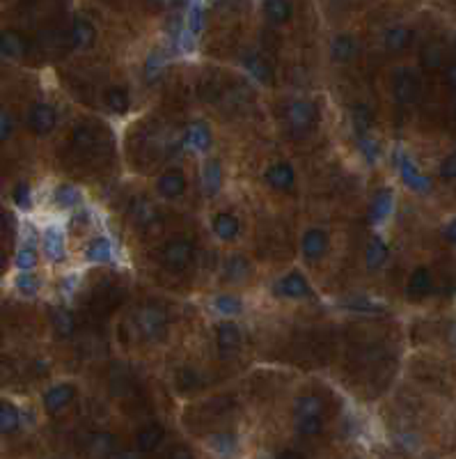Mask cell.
<instances>
[{"label":"cell","instance_id":"6da1fadb","mask_svg":"<svg viewBox=\"0 0 456 459\" xmlns=\"http://www.w3.org/2000/svg\"><path fill=\"white\" fill-rule=\"evenodd\" d=\"M319 119V110L308 99H296L287 106V124L294 134H308Z\"/></svg>","mask_w":456,"mask_h":459},{"label":"cell","instance_id":"7a4b0ae2","mask_svg":"<svg viewBox=\"0 0 456 459\" xmlns=\"http://www.w3.org/2000/svg\"><path fill=\"white\" fill-rule=\"evenodd\" d=\"M136 326L145 340H161L165 328H168V317L159 306H145L138 310Z\"/></svg>","mask_w":456,"mask_h":459},{"label":"cell","instance_id":"3957f363","mask_svg":"<svg viewBox=\"0 0 456 459\" xmlns=\"http://www.w3.org/2000/svg\"><path fill=\"white\" fill-rule=\"evenodd\" d=\"M193 255H195V244L190 239H172L161 248V262L174 271L186 269L193 262Z\"/></svg>","mask_w":456,"mask_h":459},{"label":"cell","instance_id":"277c9868","mask_svg":"<svg viewBox=\"0 0 456 459\" xmlns=\"http://www.w3.org/2000/svg\"><path fill=\"white\" fill-rule=\"evenodd\" d=\"M392 92L399 103H415L419 99V92H422L417 74L410 69H397L392 76Z\"/></svg>","mask_w":456,"mask_h":459},{"label":"cell","instance_id":"5b68a950","mask_svg":"<svg viewBox=\"0 0 456 459\" xmlns=\"http://www.w3.org/2000/svg\"><path fill=\"white\" fill-rule=\"evenodd\" d=\"M74 397H76L74 384H67V381L65 384H56L44 393V409H46L48 415H58L74 402Z\"/></svg>","mask_w":456,"mask_h":459},{"label":"cell","instance_id":"8992f818","mask_svg":"<svg viewBox=\"0 0 456 459\" xmlns=\"http://www.w3.org/2000/svg\"><path fill=\"white\" fill-rule=\"evenodd\" d=\"M58 122V115H56V108L48 106V103H34L28 112V127L32 134L37 136H46L56 129Z\"/></svg>","mask_w":456,"mask_h":459},{"label":"cell","instance_id":"52a82bcc","mask_svg":"<svg viewBox=\"0 0 456 459\" xmlns=\"http://www.w3.org/2000/svg\"><path fill=\"white\" fill-rule=\"evenodd\" d=\"M275 294L278 297H285V299H308L312 290H310V283L305 280L303 273L292 271L275 283Z\"/></svg>","mask_w":456,"mask_h":459},{"label":"cell","instance_id":"ba28073f","mask_svg":"<svg viewBox=\"0 0 456 459\" xmlns=\"http://www.w3.org/2000/svg\"><path fill=\"white\" fill-rule=\"evenodd\" d=\"M399 172H401L403 184L408 188H413L415 193H429V190H431V179L422 175L415 163L408 157H403V154H399Z\"/></svg>","mask_w":456,"mask_h":459},{"label":"cell","instance_id":"9c48e42d","mask_svg":"<svg viewBox=\"0 0 456 459\" xmlns=\"http://www.w3.org/2000/svg\"><path fill=\"white\" fill-rule=\"evenodd\" d=\"M156 186H159V193H161L163 198H168V200H174V198L183 195V190H186L188 181H186V175H183L181 170L170 168V170H165L163 175L159 177Z\"/></svg>","mask_w":456,"mask_h":459},{"label":"cell","instance_id":"30bf717a","mask_svg":"<svg viewBox=\"0 0 456 459\" xmlns=\"http://www.w3.org/2000/svg\"><path fill=\"white\" fill-rule=\"evenodd\" d=\"M115 446H117V441L112 434H108V432H96V434L87 439L85 450L90 459H112L117 455Z\"/></svg>","mask_w":456,"mask_h":459},{"label":"cell","instance_id":"8fae6325","mask_svg":"<svg viewBox=\"0 0 456 459\" xmlns=\"http://www.w3.org/2000/svg\"><path fill=\"white\" fill-rule=\"evenodd\" d=\"M303 255L308 259H321L328 250V232L321 228H310L303 235Z\"/></svg>","mask_w":456,"mask_h":459},{"label":"cell","instance_id":"7c38bea8","mask_svg":"<svg viewBox=\"0 0 456 459\" xmlns=\"http://www.w3.org/2000/svg\"><path fill=\"white\" fill-rule=\"evenodd\" d=\"M216 342L223 356H232L241 347V331L234 322H223L216 328Z\"/></svg>","mask_w":456,"mask_h":459},{"label":"cell","instance_id":"4fadbf2b","mask_svg":"<svg viewBox=\"0 0 456 459\" xmlns=\"http://www.w3.org/2000/svg\"><path fill=\"white\" fill-rule=\"evenodd\" d=\"M0 53L5 58H12V60H19L28 53V39L23 37L21 32L16 30H5L0 32Z\"/></svg>","mask_w":456,"mask_h":459},{"label":"cell","instance_id":"5bb4252c","mask_svg":"<svg viewBox=\"0 0 456 459\" xmlns=\"http://www.w3.org/2000/svg\"><path fill=\"white\" fill-rule=\"evenodd\" d=\"M163 439H165V429L159 425V422H149V425L138 429L136 444H138L140 453H154V450L163 444Z\"/></svg>","mask_w":456,"mask_h":459},{"label":"cell","instance_id":"9a60e30c","mask_svg":"<svg viewBox=\"0 0 456 459\" xmlns=\"http://www.w3.org/2000/svg\"><path fill=\"white\" fill-rule=\"evenodd\" d=\"M358 51H360V46H358V39L353 34H337L330 44V56L337 63H351V60H356Z\"/></svg>","mask_w":456,"mask_h":459},{"label":"cell","instance_id":"2e32d148","mask_svg":"<svg viewBox=\"0 0 456 459\" xmlns=\"http://www.w3.org/2000/svg\"><path fill=\"white\" fill-rule=\"evenodd\" d=\"M431 287H434V276H431V271H429L426 266H417V269L410 273L406 292H408L410 299L417 301V299H424L426 294L431 292Z\"/></svg>","mask_w":456,"mask_h":459},{"label":"cell","instance_id":"e0dca14e","mask_svg":"<svg viewBox=\"0 0 456 459\" xmlns=\"http://www.w3.org/2000/svg\"><path fill=\"white\" fill-rule=\"evenodd\" d=\"M266 181L278 190H292L294 181H296V172L289 163H273L266 170Z\"/></svg>","mask_w":456,"mask_h":459},{"label":"cell","instance_id":"ac0fdd59","mask_svg":"<svg viewBox=\"0 0 456 459\" xmlns=\"http://www.w3.org/2000/svg\"><path fill=\"white\" fill-rule=\"evenodd\" d=\"M96 39V28L92 25V21L87 19H76L72 23V30H69V41L76 49H87L90 44H94Z\"/></svg>","mask_w":456,"mask_h":459},{"label":"cell","instance_id":"d6986e66","mask_svg":"<svg viewBox=\"0 0 456 459\" xmlns=\"http://www.w3.org/2000/svg\"><path fill=\"white\" fill-rule=\"evenodd\" d=\"M211 230L221 241H232V239L239 237L241 223L234 214H218L214 219V223H211Z\"/></svg>","mask_w":456,"mask_h":459},{"label":"cell","instance_id":"ffe728a7","mask_svg":"<svg viewBox=\"0 0 456 459\" xmlns=\"http://www.w3.org/2000/svg\"><path fill=\"white\" fill-rule=\"evenodd\" d=\"M410 41H413V30L403 28V25H394V28L385 30L383 34V46L390 53H401L403 49L410 46Z\"/></svg>","mask_w":456,"mask_h":459},{"label":"cell","instance_id":"44dd1931","mask_svg":"<svg viewBox=\"0 0 456 459\" xmlns=\"http://www.w3.org/2000/svg\"><path fill=\"white\" fill-rule=\"evenodd\" d=\"M390 255V248L388 244L381 239V237H372L370 239V244H367L365 248V262H367V269L370 271H376V269H381V266L385 264V259H388Z\"/></svg>","mask_w":456,"mask_h":459},{"label":"cell","instance_id":"7402d4cb","mask_svg":"<svg viewBox=\"0 0 456 459\" xmlns=\"http://www.w3.org/2000/svg\"><path fill=\"white\" fill-rule=\"evenodd\" d=\"M392 205H394L392 190H388V188L379 190V193L374 195L372 205H370V221L372 223H383L392 214Z\"/></svg>","mask_w":456,"mask_h":459},{"label":"cell","instance_id":"603a6c76","mask_svg":"<svg viewBox=\"0 0 456 459\" xmlns=\"http://www.w3.org/2000/svg\"><path fill=\"white\" fill-rule=\"evenodd\" d=\"M323 415V402L317 395H301L294 404V418L303 420V418H319Z\"/></svg>","mask_w":456,"mask_h":459},{"label":"cell","instance_id":"cb8c5ba5","mask_svg":"<svg viewBox=\"0 0 456 459\" xmlns=\"http://www.w3.org/2000/svg\"><path fill=\"white\" fill-rule=\"evenodd\" d=\"M44 253L51 262H63L65 259V237L58 228H48L44 232Z\"/></svg>","mask_w":456,"mask_h":459},{"label":"cell","instance_id":"d4e9b609","mask_svg":"<svg viewBox=\"0 0 456 459\" xmlns=\"http://www.w3.org/2000/svg\"><path fill=\"white\" fill-rule=\"evenodd\" d=\"M186 145L193 152H207L209 145H211V131H209V127L202 122L190 124L186 131Z\"/></svg>","mask_w":456,"mask_h":459},{"label":"cell","instance_id":"484cf974","mask_svg":"<svg viewBox=\"0 0 456 459\" xmlns=\"http://www.w3.org/2000/svg\"><path fill=\"white\" fill-rule=\"evenodd\" d=\"M51 324H53L56 333L60 337H72L76 333V317L72 310H67V308H56L53 313H51Z\"/></svg>","mask_w":456,"mask_h":459},{"label":"cell","instance_id":"4316f807","mask_svg":"<svg viewBox=\"0 0 456 459\" xmlns=\"http://www.w3.org/2000/svg\"><path fill=\"white\" fill-rule=\"evenodd\" d=\"M85 257L90 259V262H96V264L110 262V259H112V244L106 237H96V239L90 241V244H87Z\"/></svg>","mask_w":456,"mask_h":459},{"label":"cell","instance_id":"83f0119b","mask_svg":"<svg viewBox=\"0 0 456 459\" xmlns=\"http://www.w3.org/2000/svg\"><path fill=\"white\" fill-rule=\"evenodd\" d=\"M351 122H353L356 134L360 136V138L370 136V129L374 127V112H372V108L367 106V103H358V106H353V110H351Z\"/></svg>","mask_w":456,"mask_h":459},{"label":"cell","instance_id":"f1b7e54d","mask_svg":"<svg viewBox=\"0 0 456 459\" xmlns=\"http://www.w3.org/2000/svg\"><path fill=\"white\" fill-rule=\"evenodd\" d=\"M72 143L76 150L81 152H92L96 145H99V134H96V129L87 127V124H78L72 134Z\"/></svg>","mask_w":456,"mask_h":459},{"label":"cell","instance_id":"f546056e","mask_svg":"<svg viewBox=\"0 0 456 459\" xmlns=\"http://www.w3.org/2000/svg\"><path fill=\"white\" fill-rule=\"evenodd\" d=\"M264 14L268 16L271 23L282 25V23H287L289 19H292L294 5L287 3V0H268V3H264Z\"/></svg>","mask_w":456,"mask_h":459},{"label":"cell","instance_id":"4dcf8cb0","mask_svg":"<svg viewBox=\"0 0 456 459\" xmlns=\"http://www.w3.org/2000/svg\"><path fill=\"white\" fill-rule=\"evenodd\" d=\"M223 184V170H221V163L216 159L207 161L204 168H202V186H204L207 193H218V188Z\"/></svg>","mask_w":456,"mask_h":459},{"label":"cell","instance_id":"1f68e13d","mask_svg":"<svg viewBox=\"0 0 456 459\" xmlns=\"http://www.w3.org/2000/svg\"><path fill=\"white\" fill-rule=\"evenodd\" d=\"M248 273H250V262L239 253L232 255L225 262V278L230 283H241L248 278Z\"/></svg>","mask_w":456,"mask_h":459},{"label":"cell","instance_id":"d6a6232c","mask_svg":"<svg viewBox=\"0 0 456 459\" xmlns=\"http://www.w3.org/2000/svg\"><path fill=\"white\" fill-rule=\"evenodd\" d=\"M245 67L250 69V74L255 76L259 83H264V85L273 83V67H271L261 56H250L245 60Z\"/></svg>","mask_w":456,"mask_h":459},{"label":"cell","instance_id":"836d02e7","mask_svg":"<svg viewBox=\"0 0 456 459\" xmlns=\"http://www.w3.org/2000/svg\"><path fill=\"white\" fill-rule=\"evenodd\" d=\"M103 101H106V106L110 112H117V115H122V112H126L129 110V92L124 88H108L106 90V97H103Z\"/></svg>","mask_w":456,"mask_h":459},{"label":"cell","instance_id":"e575fe53","mask_svg":"<svg viewBox=\"0 0 456 459\" xmlns=\"http://www.w3.org/2000/svg\"><path fill=\"white\" fill-rule=\"evenodd\" d=\"M21 425V413L16 406L12 404H3L0 406V432L3 434H14Z\"/></svg>","mask_w":456,"mask_h":459},{"label":"cell","instance_id":"d590c367","mask_svg":"<svg viewBox=\"0 0 456 459\" xmlns=\"http://www.w3.org/2000/svg\"><path fill=\"white\" fill-rule=\"evenodd\" d=\"M214 308H216V313L230 317V315H239L241 313L243 303L236 297H232V294H221V297L214 299Z\"/></svg>","mask_w":456,"mask_h":459},{"label":"cell","instance_id":"8d00e7d4","mask_svg":"<svg viewBox=\"0 0 456 459\" xmlns=\"http://www.w3.org/2000/svg\"><path fill=\"white\" fill-rule=\"evenodd\" d=\"M200 384H202V379H200V375L193 368H181L179 372H177V388L181 393H190V391H195V388H200Z\"/></svg>","mask_w":456,"mask_h":459},{"label":"cell","instance_id":"74e56055","mask_svg":"<svg viewBox=\"0 0 456 459\" xmlns=\"http://www.w3.org/2000/svg\"><path fill=\"white\" fill-rule=\"evenodd\" d=\"M419 63H422V67L429 69V72H434V69L443 65V49L438 44H426L422 49V56H419Z\"/></svg>","mask_w":456,"mask_h":459},{"label":"cell","instance_id":"f35d334b","mask_svg":"<svg viewBox=\"0 0 456 459\" xmlns=\"http://www.w3.org/2000/svg\"><path fill=\"white\" fill-rule=\"evenodd\" d=\"M211 448L216 450L218 455L230 457L236 450V439L232 434H227V432H223V434H214L211 437Z\"/></svg>","mask_w":456,"mask_h":459},{"label":"cell","instance_id":"ab89813d","mask_svg":"<svg viewBox=\"0 0 456 459\" xmlns=\"http://www.w3.org/2000/svg\"><path fill=\"white\" fill-rule=\"evenodd\" d=\"M14 262H16V266H19L21 271H30V269H34V266H37V250H34L32 246H23V248H19V253H16Z\"/></svg>","mask_w":456,"mask_h":459},{"label":"cell","instance_id":"60d3db41","mask_svg":"<svg viewBox=\"0 0 456 459\" xmlns=\"http://www.w3.org/2000/svg\"><path fill=\"white\" fill-rule=\"evenodd\" d=\"M296 429H298V434H303V437H317V434H321V429H323V415H319V418H303V420H296Z\"/></svg>","mask_w":456,"mask_h":459},{"label":"cell","instance_id":"b9f144b4","mask_svg":"<svg viewBox=\"0 0 456 459\" xmlns=\"http://www.w3.org/2000/svg\"><path fill=\"white\" fill-rule=\"evenodd\" d=\"M14 285L21 294H25V297H32V294H37V290H39L37 276H32V273H19V276H16Z\"/></svg>","mask_w":456,"mask_h":459},{"label":"cell","instance_id":"7bdbcfd3","mask_svg":"<svg viewBox=\"0 0 456 459\" xmlns=\"http://www.w3.org/2000/svg\"><path fill=\"white\" fill-rule=\"evenodd\" d=\"M56 202L60 207H74L78 202V190L72 184H65L56 190Z\"/></svg>","mask_w":456,"mask_h":459},{"label":"cell","instance_id":"ee69618b","mask_svg":"<svg viewBox=\"0 0 456 459\" xmlns=\"http://www.w3.org/2000/svg\"><path fill=\"white\" fill-rule=\"evenodd\" d=\"M133 219L138 225H149L152 221H156V209H154V205H149V202H138L136 205V209H133Z\"/></svg>","mask_w":456,"mask_h":459},{"label":"cell","instance_id":"f6af8a7d","mask_svg":"<svg viewBox=\"0 0 456 459\" xmlns=\"http://www.w3.org/2000/svg\"><path fill=\"white\" fill-rule=\"evenodd\" d=\"M12 198H14L16 207H21V209H28V207H30V186L25 184V181L16 184L14 190H12Z\"/></svg>","mask_w":456,"mask_h":459},{"label":"cell","instance_id":"bcb514c9","mask_svg":"<svg viewBox=\"0 0 456 459\" xmlns=\"http://www.w3.org/2000/svg\"><path fill=\"white\" fill-rule=\"evenodd\" d=\"M188 25H190V32L193 34H200L202 28H204V10H202V5H193L190 7Z\"/></svg>","mask_w":456,"mask_h":459},{"label":"cell","instance_id":"7dc6e473","mask_svg":"<svg viewBox=\"0 0 456 459\" xmlns=\"http://www.w3.org/2000/svg\"><path fill=\"white\" fill-rule=\"evenodd\" d=\"M161 69H163V58L161 53H152L147 58V79H159V74H161Z\"/></svg>","mask_w":456,"mask_h":459},{"label":"cell","instance_id":"c3c4849f","mask_svg":"<svg viewBox=\"0 0 456 459\" xmlns=\"http://www.w3.org/2000/svg\"><path fill=\"white\" fill-rule=\"evenodd\" d=\"M12 131H14V122H12L10 112L0 108V143H5L7 138L12 136Z\"/></svg>","mask_w":456,"mask_h":459},{"label":"cell","instance_id":"681fc988","mask_svg":"<svg viewBox=\"0 0 456 459\" xmlns=\"http://www.w3.org/2000/svg\"><path fill=\"white\" fill-rule=\"evenodd\" d=\"M441 177L447 179V181H452L456 179V152L450 154L443 163H441Z\"/></svg>","mask_w":456,"mask_h":459},{"label":"cell","instance_id":"f907efd6","mask_svg":"<svg viewBox=\"0 0 456 459\" xmlns=\"http://www.w3.org/2000/svg\"><path fill=\"white\" fill-rule=\"evenodd\" d=\"M360 145H363V152H365V157L370 159V161H376V143L372 141L370 136H365V138H360Z\"/></svg>","mask_w":456,"mask_h":459},{"label":"cell","instance_id":"816d5d0a","mask_svg":"<svg viewBox=\"0 0 456 459\" xmlns=\"http://www.w3.org/2000/svg\"><path fill=\"white\" fill-rule=\"evenodd\" d=\"M168 459H193V450L186 446H174L170 450V457Z\"/></svg>","mask_w":456,"mask_h":459},{"label":"cell","instance_id":"f5cc1de1","mask_svg":"<svg viewBox=\"0 0 456 459\" xmlns=\"http://www.w3.org/2000/svg\"><path fill=\"white\" fill-rule=\"evenodd\" d=\"M445 239L450 241V244H456V219L445 225Z\"/></svg>","mask_w":456,"mask_h":459},{"label":"cell","instance_id":"db71d44e","mask_svg":"<svg viewBox=\"0 0 456 459\" xmlns=\"http://www.w3.org/2000/svg\"><path fill=\"white\" fill-rule=\"evenodd\" d=\"M447 83H450V88L456 90V60L447 67Z\"/></svg>","mask_w":456,"mask_h":459},{"label":"cell","instance_id":"11a10c76","mask_svg":"<svg viewBox=\"0 0 456 459\" xmlns=\"http://www.w3.org/2000/svg\"><path fill=\"white\" fill-rule=\"evenodd\" d=\"M275 459H305V457L298 453V450H282Z\"/></svg>","mask_w":456,"mask_h":459},{"label":"cell","instance_id":"9f6ffc18","mask_svg":"<svg viewBox=\"0 0 456 459\" xmlns=\"http://www.w3.org/2000/svg\"><path fill=\"white\" fill-rule=\"evenodd\" d=\"M112 459H140L136 453H129V450H122V453H117Z\"/></svg>","mask_w":456,"mask_h":459},{"label":"cell","instance_id":"6f0895ef","mask_svg":"<svg viewBox=\"0 0 456 459\" xmlns=\"http://www.w3.org/2000/svg\"><path fill=\"white\" fill-rule=\"evenodd\" d=\"M3 223H5V212H3V207H0V228H3Z\"/></svg>","mask_w":456,"mask_h":459},{"label":"cell","instance_id":"680465c9","mask_svg":"<svg viewBox=\"0 0 456 459\" xmlns=\"http://www.w3.org/2000/svg\"><path fill=\"white\" fill-rule=\"evenodd\" d=\"M3 337H5V335H3V326H0V344H3Z\"/></svg>","mask_w":456,"mask_h":459},{"label":"cell","instance_id":"91938a15","mask_svg":"<svg viewBox=\"0 0 456 459\" xmlns=\"http://www.w3.org/2000/svg\"><path fill=\"white\" fill-rule=\"evenodd\" d=\"M3 404H5V402H3V400H0V406H3Z\"/></svg>","mask_w":456,"mask_h":459}]
</instances>
